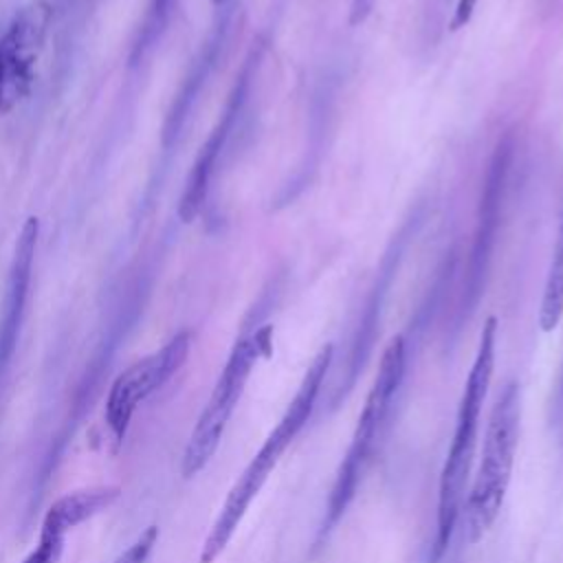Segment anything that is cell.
<instances>
[{"instance_id":"cell-1","label":"cell","mask_w":563,"mask_h":563,"mask_svg":"<svg viewBox=\"0 0 563 563\" xmlns=\"http://www.w3.org/2000/svg\"><path fill=\"white\" fill-rule=\"evenodd\" d=\"M495 341H497V319L488 317L479 332V343L475 352V361L464 383V391L457 407L455 431L451 446L446 451V460L440 473L438 486V512H435V545H433V561H438L453 537L455 523L462 515V506L466 499V484L473 466L477 429L482 407L493 380L495 369Z\"/></svg>"},{"instance_id":"cell-2","label":"cell","mask_w":563,"mask_h":563,"mask_svg":"<svg viewBox=\"0 0 563 563\" xmlns=\"http://www.w3.org/2000/svg\"><path fill=\"white\" fill-rule=\"evenodd\" d=\"M519 387L510 383L499 394L488 413L479 466L468 497L462 506L464 537L468 543H477L479 539H484L504 506L519 444Z\"/></svg>"},{"instance_id":"cell-3","label":"cell","mask_w":563,"mask_h":563,"mask_svg":"<svg viewBox=\"0 0 563 563\" xmlns=\"http://www.w3.org/2000/svg\"><path fill=\"white\" fill-rule=\"evenodd\" d=\"M402 376H405V339L398 334L383 350L378 372L367 391L365 405L358 413L350 449L339 464L332 490L328 495L321 534L330 532L336 526V521L343 517L347 506L352 504L356 495V486L363 477V471L374 453L383 424L389 416L394 396L398 394V387L402 383Z\"/></svg>"},{"instance_id":"cell-4","label":"cell","mask_w":563,"mask_h":563,"mask_svg":"<svg viewBox=\"0 0 563 563\" xmlns=\"http://www.w3.org/2000/svg\"><path fill=\"white\" fill-rule=\"evenodd\" d=\"M271 334H273V328L264 325V328L255 330L253 334L242 336L233 345V350L216 380V387H213L205 409L200 411V416L191 429V435L187 440V446L183 451L180 473L185 479L198 475L209 464L213 453L218 451L224 429L244 394L246 380H249L257 358L271 354Z\"/></svg>"},{"instance_id":"cell-5","label":"cell","mask_w":563,"mask_h":563,"mask_svg":"<svg viewBox=\"0 0 563 563\" xmlns=\"http://www.w3.org/2000/svg\"><path fill=\"white\" fill-rule=\"evenodd\" d=\"M308 418H310L308 411H303L295 405L286 407V411L279 418V422L275 424V429L266 435V440L262 442L257 453L251 457L246 468L240 473V477L229 488V493L220 506V512L202 541L200 556H198L200 563H216L218 556L227 550V545L233 539L238 526L242 523L251 501L257 497V493L266 484L268 475L279 464L284 451L290 446V442L303 429Z\"/></svg>"},{"instance_id":"cell-6","label":"cell","mask_w":563,"mask_h":563,"mask_svg":"<svg viewBox=\"0 0 563 563\" xmlns=\"http://www.w3.org/2000/svg\"><path fill=\"white\" fill-rule=\"evenodd\" d=\"M189 350L191 334L183 330L161 350L139 358L114 378L106 400V422L117 444L125 438L136 407L156 389H161L185 365Z\"/></svg>"},{"instance_id":"cell-7","label":"cell","mask_w":563,"mask_h":563,"mask_svg":"<svg viewBox=\"0 0 563 563\" xmlns=\"http://www.w3.org/2000/svg\"><path fill=\"white\" fill-rule=\"evenodd\" d=\"M51 22L46 2L26 4L0 40V112H9L31 88L35 62Z\"/></svg>"},{"instance_id":"cell-8","label":"cell","mask_w":563,"mask_h":563,"mask_svg":"<svg viewBox=\"0 0 563 563\" xmlns=\"http://www.w3.org/2000/svg\"><path fill=\"white\" fill-rule=\"evenodd\" d=\"M37 233L40 222L35 216H29L20 229L15 253L9 271V284H7V297L0 314V374L4 372L18 341L26 297H29V284L33 273V260H35V246H37Z\"/></svg>"},{"instance_id":"cell-9","label":"cell","mask_w":563,"mask_h":563,"mask_svg":"<svg viewBox=\"0 0 563 563\" xmlns=\"http://www.w3.org/2000/svg\"><path fill=\"white\" fill-rule=\"evenodd\" d=\"M246 84H249V70L244 68L240 81L235 84L229 101H227V108L220 117V121L216 123V128L211 130V134L207 136L205 145L200 147L191 169H189V176L185 180V189H183V196H180V202H178V216L183 222H191L196 220V216L200 213L205 200H207V191H209V180H211V174H213V167H216V161L224 147V141L233 128V121L240 112V106H242V99H244V92H246Z\"/></svg>"},{"instance_id":"cell-10","label":"cell","mask_w":563,"mask_h":563,"mask_svg":"<svg viewBox=\"0 0 563 563\" xmlns=\"http://www.w3.org/2000/svg\"><path fill=\"white\" fill-rule=\"evenodd\" d=\"M119 497H121L119 486H92V488H81V490L66 493L48 506V510L42 519L40 534L66 537L68 530H73L79 523H84V521L92 519L95 515L103 512Z\"/></svg>"},{"instance_id":"cell-11","label":"cell","mask_w":563,"mask_h":563,"mask_svg":"<svg viewBox=\"0 0 563 563\" xmlns=\"http://www.w3.org/2000/svg\"><path fill=\"white\" fill-rule=\"evenodd\" d=\"M563 319V218L559 224L552 260L548 266L543 297L539 306V325L543 332H552Z\"/></svg>"},{"instance_id":"cell-12","label":"cell","mask_w":563,"mask_h":563,"mask_svg":"<svg viewBox=\"0 0 563 563\" xmlns=\"http://www.w3.org/2000/svg\"><path fill=\"white\" fill-rule=\"evenodd\" d=\"M218 44H220L218 40H211V42L202 48L198 62H196L194 68H191V75L185 79V84H183L178 97L174 99V106H172V110H169V114H167V123H165V143H169V141L178 134V130H180V125H183V121H185V117H187V112H189V108H191V101L196 99V95H198V90H200V84L205 81V77H207V73H209V66H211L213 59H216Z\"/></svg>"},{"instance_id":"cell-13","label":"cell","mask_w":563,"mask_h":563,"mask_svg":"<svg viewBox=\"0 0 563 563\" xmlns=\"http://www.w3.org/2000/svg\"><path fill=\"white\" fill-rule=\"evenodd\" d=\"M169 7H172V0H150V11H147V15H145V24H143L139 44L134 46V53H136V55L143 53V51L156 40L161 26H163L165 20H167Z\"/></svg>"},{"instance_id":"cell-14","label":"cell","mask_w":563,"mask_h":563,"mask_svg":"<svg viewBox=\"0 0 563 563\" xmlns=\"http://www.w3.org/2000/svg\"><path fill=\"white\" fill-rule=\"evenodd\" d=\"M158 526H147L132 545H128L112 563H145L158 541Z\"/></svg>"},{"instance_id":"cell-15","label":"cell","mask_w":563,"mask_h":563,"mask_svg":"<svg viewBox=\"0 0 563 563\" xmlns=\"http://www.w3.org/2000/svg\"><path fill=\"white\" fill-rule=\"evenodd\" d=\"M64 539L55 534H40L35 550L22 563H57L64 552Z\"/></svg>"},{"instance_id":"cell-16","label":"cell","mask_w":563,"mask_h":563,"mask_svg":"<svg viewBox=\"0 0 563 563\" xmlns=\"http://www.w3.org/2000/svg\"><path fill=\"white\" fill-rule=\"evenodd\" d=\"M475 7H477V0H457L451 18V31L466 26L475 13Z\"/></svg>"},{"instance_id":"cell-17","label":"cell","mask_w":563,"mask_h":563,"mask_svg":"<svg viewBox=\"0 0 563 563\" xmlns=\"http://www.w3.org/2000/svg\"><path fill=\"white\" fill-rule=\"evenodd\" d=\"M211 2H213V4H218V7H220V4H224V2H227V0H211Z\"/></svg>"}]
</instances>
